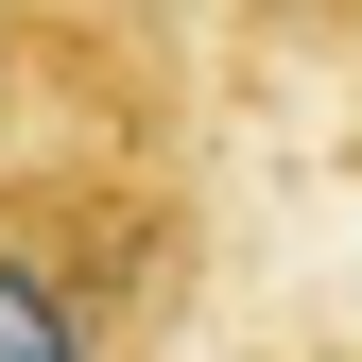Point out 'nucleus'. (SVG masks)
<instances>
[{
	"label": "nucleus",
	"mask_w": 362,
	"mask_h": 362,
	"mask_svg": "<svg viewBox=\"0 0 362 362\" xmlns=\"http://www.w3.org/2000/svg\"><path fill=\"white\" fill-rule=\"evenodd\" d=\"M139 259H156V207L139 190L18 173V190H0V362H121Z\"/></svg>",
	"instance_id": "obj_1"
},
{
	"label": "nucleus",
	"mask_w": 362,
	"mask_h": 362,
	"mask_svg": "<svg viewBox=\"0 0 362 362\" xmlns=\"http://www.w3.org/2000/svg\"><path fill=\"white\" fill-rule=\"evenodd\" d=\"M69 121V18L52 0H0V156H35Z\"/></svg>",
	"instance_id": "obj_2"
},
{
	"label": "nucleus",
	"mask_w": 362,
	"mask_h": 362,
	"mask_svg": "<svg viewBox=\"0 0 362 362\" xmlns=\"http://www.w3.org/2000/svg\"><path fill=\"white\" fill-rule=\"evenodd\" d=\"M276 35H310V52H362V0H259Z\"/></svg>",
	"instance_id": "obj_3"
}]
</instances>
